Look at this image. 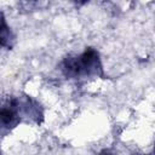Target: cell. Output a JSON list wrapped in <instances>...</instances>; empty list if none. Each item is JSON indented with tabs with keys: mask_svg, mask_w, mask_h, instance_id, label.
<instances>
[{
	"mask_svg": "<svg viewBox=\"0 0 155 155\" xmlns=\"http://www.w3.org/2000/svg\"><path fill=\"white\" fill-rule=\"evenodd\" d=\"M59 70L67 79L81 80L104 78L99 52L93 47H86L80 54H70L62 59Z\"/></svg>",
	"mask_w": 155,
	"mask_h": 155,
	"instance_id": "6da1fadb",
	"label": "cell"
},
{
	"mask_svg": "<svg viewBox=\"0 0 155 155\" xmlns=\"http://www.w3.org/2000/svg\"><path fill=\"white\" fill-rule=\"evenodd\" d=\"M1 130L2 133L6 131L13 130L18 124L22 121V116L19 113L18 103H17V97H11L7 98L1 107Z\"/></svg>",
	"mask_w": 155,
	"mask_h": 155,
	"instance_id": "7a4b0ae2",
	"label": "cell"
},
{
	"mask_svg": "<svg viewBox=\"0 0 155 155\" xmlns=\"http://www.w3.org/2000/svg\"><path fill=\"white\" fill-rule=\"evenodd\" d=\"M17 103L19 108V113L22 119L27 117L28 120L35 122V124H41L44 120V110L41 104L34 99L30 96H22L17 97Z\"/></svg>",
	"mask_w": 155,
	"mask_h": 155,
	"instance_id": "3957f363",
	"label": "cell"
},
{
	"mask_svg": "<svg viewBox=\"0 0 155 155\" xmlns=\"http://www.w3.org/2000/svg\"><path fill=\"white\" fill-rule=\"evenodd\" d=\"M1 46L4 48H7V50H11L16 42V36L15 34L12 33L11 28L6 24V21H5V17L2 16V21H1Z\"/></svg>",
	"mask_w": 155,
	"mask_h": 155,
	"instance_id": "277c9868",
	"label": "cell"
},
{
	"mask_svg": "<svg viewBox=\"0 0 155 155\" xmlns=\"http://www.w3.org/2000/svg\"><path fill=\"white\" fill-rule=\"evenodd\" d=\"M69 1H71V2H74L76 6H82V5H85V4H87L90 0H69Z\"/></svg>",
	"mask_w": 155,
	"mask_h": 155,
	"instance_id": "5b68a950",
	"label": "cell"
},
{
	"mask_svg": "<svg viewBox=\"0 0 155 155\" xmlns=\"http://www.w3.org/2000/svg\"><path fill=\"white\" fill-rule=\"evenodd\" d=\"M25 1H29V2H34V1H39V0H25Z\"/></svg>",
	"mask_w": 155,
	"mask_h": 155,
	"instance_id": "8992f818",
	"label": "cell"
},
{
	"mask_svg": "<svg viewBox=\"0 0 155 155\" xmlns=\"http://www.w3.org/2000/svg\"><path fill=\"white\" fill-rule=\"evenodd\" d=\"M153 151H154V153H155V143H154V150H153Z\"/></svg>",
	"mask_w": 155,
	"mask_h": 155,
	"instance_id": "52a82bcc",
	"label": "cell"
}]
</instances>
